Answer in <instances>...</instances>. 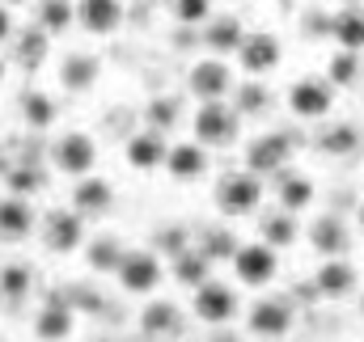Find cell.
Returning <instances> with one entry per match:
<instances>
[{
    "instance_id": "cell-1",
    "label": "cell",
    "mask_w": 364,
    "mask_h": 342,
    "mask_svg": "<svg viewBox=\"0 0 364 342\" xmlns=\"http://www.w3.org/2000/svg\"><path fill=\"white\" fill-rule=\"evenodd\" d=\"M191 131H195V144H203V148H233L237 131H242V114L229 101H199Z\"/></svg>"
},
{
    "instance_id": "cell-2",
    "label": "cell",
    "mask_w": 364,
    "mask_h": 342,
    "mask_svg": "<svg viewBox=\"0 0 364 342\" xmlns=\"http://www.w3.org/2000/svg\"><path fill=\"white\" fill-rule=\"evenodd\" d=\"M216 207H220V216H229V220H242V216H255L259 207H263V177L259 173H225L220 182H216Z\"/></svg>"
},
{
    "instance_id": "cell-3",
    "label": "cell",
    "mask_w": 364,
    "mask_h": 342,
    "mask_svg": "<svg viewBox=\"0 0 364 342\" xmlns=\"http://www.w3.org/2000/svg\"><path fill=\"white\" fill-rule=\"evenodd\" d=\"M296 136L292 131H263L259 140H250L246 148V170L259 173V177H275V173H288L292 157H296Z\"/></svg>"
},
{
    "instance_id": "cell-4",
    "label": "cell",
    "mask_w": 364,
    "mask_h": 342,
    "mask_svg": "<svg viewBox=\"0 0 364 342\" xmlns=\"http://www.w3.org/2000/svg\"><path fill=\"white\" fill-rule=\"evenodd\" d=\"M191 313H195V321H203V326H212V330H225V326L242 313V300H237V292H233L229 283L208 279L203 287L191 292Z\"/></svg>"
},
{
    "instance_id": "cell-5",
    "label": "cell",
    "mask_w": 364,
    "mask_h": 342,
    "mask_svg": "<svg viewBox=\"0 0 364 342\" xmlns=\"http://www.w3.org/2000/svg\"><path fill=\"white\" fill-rule=\"evenodd\" d=\"M292 326H296V304H292L288 296H263V300H255L250 313H246V330H250L255 338H267V342L288 338Z\"/></svg>"
},
{
    "instance_id": "cell-6",
    "label": "cell",
    "mask_w": 364,
    "mask_h": 342,
    "mask_svg": "<svg viewBox=\"0 0 364 342\" xmlns=\"http://www.w3.org/2000/svg\"><path fill=\"white\" fill-rule=\"evenodd\" d=\"M114 279H119V287L127 296H153L161 287V279H166L161 254L157 250H127V258L114 270Z\"/></svg>"
},
{
    "instance_id": "cell-7",
    "label": "cell",
    "mask_w": 364,
    "mask_h": 342,
    "mask_svg": "<svg viewBox=\"0 0 364 342\" xmlns=\"http://www.w3.org/2000/svg\"><path fill=\"white\" fill-rule=\"evenodd\" d=\"M331 106H335V85H331L326 77H301V81L288 85V110H292V118H301V123L326 118Z\"/></svg>"
},
{
    "instance_id": "cell-8",
    "label": "cell",
    "mask_w": 364,
    "mask_h": 342,
    "mask_svg": "<svg viewBox=\"0 0 364 342\" xmlns=\"http://www.w3.org/2000/svg\"><path fill=\"white\" fill-rule=\"evenodd\" d=\"M43 246L60 258L81 250L85 246V216L77 207H51L43 216Z\"/></svg>"
},
{
    "instance_id": "cell-9",
    "label": "cell",
    "mask_w": 364,
    "mask_h": 342,
    "mask_svg": "<svg viewBox=\"0 0 364 342\" xmlns=\"http://www.w3.org/2000/svg\"><path fill=\"white\" fill-rule=\"evenodd\" d=\"M51 165L68 177H90L97 165V144L85 131H64L55 144H51Z\"/></svg>"
},
{
    "instance_id": "cell-10",
    "label": "cell",
    "mask_w": 364,
    "mask_h": 342,
    "mask_svg": "<svg viewBox=\"0 0 364 342\" xmlns=\"http://www.w3.org/2000/svg\"><path fill=\"white\" fill-rule=\"evenodd\" d=\"M233 275H237L242 287H267V283H275V275H279V250L263 246V241L242 246L233 254Z\"/></svg>"
},
{
    "instance_id": "cell-11",
    "label": "cell",
    "mask_w": 364,
    "mask_h": 342,
    "mask_svg": "<svg viewBox=\"0 0 364 342\" xmlns=\"http://www.w3.org/2000/svg\"><path fill=\"white\" fill-rule=\"evenodd\" d=\"M186 89H191L199 101H225V93L233 89V68H229L220 55L199 60V64H191V72H186Z\"/></svg>"
},
{
    "instance_id": "cell-12",
    "label": "cell",
    "mask_w": 364,
    "mask_h": 342,
    "mask_svg": "<svg viewBox=\"0 0 364 342\" xmlns=\"http://www.w3.org/2000/svg\"><path fill=\"white\" fill-rule=\"evenodd\" d=\"M360 287V270L348 258H322V266L314 270V292L322 300H348Z\"/></svg>"
},
{
    "instance_id": "cell-13",
    "label": "cell",
    "mask_w": 364,
    "mask_h": 342,
    "mask_svg": "<svg viewBox=\"0 0 364 342\" xmlns=\"http://www.w3.org/2000/svg\"><path fill=\"white\" fill-rule=\"evenodd\" d=\"M237 60H242V72H250V77H267V72L279 68L284 47H279V38L267 34V30H250V34L242 38V47H237Z\"/></svg>"
},
{
    "instance_id": "cell-14",
    "label": "cell",
    "mask_w": 364,
    "mask_h": 342,
    "mask_svg": "<svg viewBox=\"0 0 364 342\" xmlns=\"http://www.w3.org/2000/svg\"><path fill=\"white\" fill-rule=\"evenodd\" d=\"M309 250L322 258H348L352 250V228L339 211H322L314 224H309Z\"/></svg>"
},
{
    "instance_id": "cell-15",
    "label": "cell",
    "mask_w": 364,
    "mask_h": 342,
    "mask_svg": "<svg viewBox=\"0 0 364 342\" xmlns=\"http://www.w3.org/2000/svg\"><path fill=\"white\" fill-rule=\"evenodd\" d=\"M123 157H127V165H132V170L153 173V170H166L170 144H166V136H161V131L144 127V131H132V136H127V144H123Z\"/></svg>"
},
{
    "instance_id": "cell-16",
    "label": "cell",
    "mask_w": 364,
    "mask_h": 342,
    "mask_svg": "<svg viewBox=\"0 0 364 342\" xmlns=\"http://www.w3.org/2000/svg\"><path fill=\"white\" fill-rule=\"evenodd\" d=\"M182 334V309L174 300H149L140 309V338L149 342H166Z\"/></svg>"
},
{
    "instance_id": "cell-17",
    "label": "cell",
    "mask_w": 364,
    "mask_h": 342,
    "mask_svg": "<svg viewBox=\"0 0 364 342\" xmlns=\"http://www.w3.org/2000/svg\"><path fill=\"white\" fill-rule=\"evenodd\" d=\"M73 330H77V313L68 300H47L34 313V338L38 342H64L73 338Z\"/></svg>"
},
{
    "instance_id": "cell-18",
    "label": "cell",
    "mask_w": 364,
    "mask_h": 342,
    "mask_svg": "<svg viewBox=\"0 0 364 342\" xmlns=\"http://www.w3.org/2000/svg\"><path fill=\"white\" fill-rule=\"evenodd\" d=\"M242 38H246V30H242V17H233V13H225V17H208V26H203V34H199V43L212 51V55H237V47H242Z\"/></svg>"
},
{
    "instance_id": "cell-19",
    "label": "cell",
    "mask_w": 364,
    "mask_h": 342,
    "mask_svg": "<svg viewBox=\"0 0 364 342\" xmlns=\"http://www.w3.org/2000/svg\"><path fill=\"white\" fill-rule=\"evenodd\" d=\"M97 77H102V60L90 51H68L60 60V85L68 93H90L97 85Z\"/></svg>"
},
{
    "instance_id": "cell-20",
    "label": "cell",
    "mask_w": 364,
    "mask_h": 342,
    "mask_svg": "<svg viewBox=\"0 0 364 342\" xmlns=\"http://www.w3.org/2000/svg\"><path fill=\"white\" fill-rule=\"evenodd\" d=\"M73 207L93 220V216H106L110 207H114V186L106 182V177H77V186H73Z\"/></svg>"
},
{
    "instance_id": "cell-21",
    "label": "cell",
    "mask_w": 364,
    "mask_h": 342,
    "mask_svg": "<svg viewBox=\"0 0 364 342\" xmlns=\"http://www.w3.org/2000/svg\"><path fill=\"white\" fill-rule=\"evenodd\" d=\"M166 173H170L174 182H199V177H208V148L195 144V140L174 144L170 157H166Z\"/></svg>"
},
{
    "instance_id": "cell-22",
    "label": "cell",
    "mask_w": 364,
    "mask_h": 342,
    "mask_svg": "<svg viewBox=\"0 0 364 342\" xmlns=\"http://www.w3.org/2000/svg\"><path fill=\"white\" fill-rule=\"evenodd\" d=\"M77 21L90 34H114L123 26V0H77Z\"/></svg>"
},
{
    "instance_id": "cell-23",
    "label": "cell",
    "mask_w": 364,
    "mask_h": 342,
    "mask_svg": "<svg viewBox=\"0 0 364 342\" xmlns=\"http://www.w3.org/2000/svg\"><path fill=\"white\" fill-rule=\"evenodd\" d=\"M34 233V207L21 194H4L0 199V241H21Z\"/></svg>"
},
{
    "instance_id": "cell-24",
    "label": "cell",
    "mask_w": 364,
    "mask_h": 342,
    "mask_svg": "<svg viewBox=\"0 0 364 342\" xmlns=\"http://www.w3.org/2000/svg\"><path fill=\"white\" fill-rule=\"evenodd\" d=\"M296 237H301V224H296L292 211L272 207V211L259 216V241H263V246H272V250H288V246H296Z\"/></svg>"
},
{
    "instance_id": "cell-25",
    "label": "cell",
    "mask_w": 364,
    "mask_h": 342,
    "mask_svg": "<svg viewBox=\"0 0 364 342\" xmlns=\"http://www.w3.org/2000/svg\"><path fill=\"white\" fill-rule=\"evenodd\" d=\"M360 127L356 123H331V127H322L318 136H314V148L322 153V157H356L360 153Z\"/></svg>"
},
{
    "instance_id": "cell-26",
    "label": "cell",
    "mask_w": 364,
    "mask_h": 342,
    "mask_svg": "<svg viewBox=\"0 0 364 342\" xmlns=\"http://www.w3.org/2000/svg\"><path fill=\"white\" fill-rule=\"evenodd\" d=\"M331 38L339 43V51H364V4L331 13Z\"/></svg>"
},
{
    "instance_id": "cell-27",
    "label": "cell",
    "mask_w": 364,
    "mask_h": 342,
    "mask_svg": "<svg viewBox=\"0 0 364 342\" xmlns=\"http://www.w3.org/2000/svg\"><path fill=\"white\" fill-rule=\"evenodd\" d=\"M275 194H279V207L284 211H292V216H301V211H309L314 207V199H318V186L305 177V173H279V186H275Z\"/></svg>"
},
{
    "instance_id": "cell-28",
    "label": "cell",
    "mask_w": 364,
    "mask_h": 342,
    "mask_svg": "<svg viewBox=\"0 0 364 342\" xmlns=\"http://www.w3.org/2000/svg\"><path fill=\"white\" fill-rule=\"evenodd\" d=\"M123 258H127V246H123V237H114V233H97V237L85 241V262H90L97 275H114Z\"/></svg>"
},
{
    "instance_id": "cell-29",
    "label": "cell",
    "mask_w": 364,
    "mask_h": 342,
    "mask_svg": "<svg viewBox=\"0 0 364 342\" xmlns=\"http://www.w3.org/2000/svg\"><path fill=\"white\" fill-rule=\"evenodd\" d=\"M195 250L216 266V262H233V254L242 250V241H237L233 228H225V224H208V228L199 233V246H195Z\"/></svg>"
},
{
    "instance_id": "cell-30",
    "label": "cell",
    "mask_w": 364,
    "mask_h": 342,
    "mask_svg": "<svg viewBox=\"0 0 364 342\" xmlns=\"http://www.w3.org/2000/svg\"><path fill=\"white\" fill-rule=\"evenodd\" d=\"M13 51H17V60H21L26 68H38V64L47 60V51H51V38H47L43 26L17 30V34H13Z\"/></svg>"
},
{
    "instance_id": "cell-31",
    "label": "cell",
    "mask_w": 364,
    "mask_h": 342,
    "mask_svg": "<svg viewBox=\"0 0 364 342\" xmlns=\"http://www.w3.org/2000/svg\"><path fill=\"white\" fill-rule=\"evenodd\" d=\"M360 77H364V60H360V51H335L331 60H326V81L335 89H352V85H360Z\"/></svg>"
},
{
    "instance_id": "cell-32",
    "label": "cell",
    "mask_w": 364,
    "mask_h": 342,
    "mask_svg": "<svg viewBox=\"0 0 364 342\" xmlns=\"http://www.w3.org/2000/svg\"><path fill=\"white\" fill-rule=\"evenodd\" d=\"M208 279H212V262L199 254L195 246H191L186 254L174 258V283H182V287H191V292H195V287H203Z\"/></svg>"
},
{
    "instance_id": "cell-33",
    "label": "cell",
    "mask_w": 364,
    "mask_h": 342,
    "mask_svg": "<svg viewBox=\"0 0 364 342\" xmlns=\"http://www.w3.org/2000/svg\"><path fill=\"white\" fill-rule=\"evenodd\" d=\"M275 93L267 85H259V77L255 81H246V85L237 89V97H233V110L242 114V118H263L267 110H272Z\"/></svg>"
},
{
    "instance_id": "cell-34",
    "label": "cell",
    "mask_w": 364,
    "mask_h": 342,
    "mask_svg": "<svg viewBox=\"0 0 364 342\" xmlns=\"http://www.w3.org/2000/svg\"><path fill=\"white\" fill-rule=\"evenodd\" d=\"M4 182H9V194L30 199V194H38V190L47 186V173H43V165H38V161H17V165H9Z\"/></svg>"
},
{
    "instance_id": "cell-35",
    "label": "cell",
    "mask_w": 364,
    "mask_h": 342,
    "mask_svg": "<svg viewBox=\"0 0 364 342\" xmlns=\"http://www.w3.org/2000/svg\"><path fill=\"white\" fill-rule=\"evenodd\" d=\"M144 118H149V127H153V131H161V136H166V131H174V127L182 123V101H178V97H170V93H157V97L144 106Z\"/></svg>"
},
{
    "instance_id": "cell-36",
    "label": "cell",
    "mask_w": 364,
    "mask_h": 342,
    "mask_svg": "<svg viewBox=\"0 0 364 342\" xmlns=\"http://www.w3.org/2000/svg\"><path fill=\"white\" fill-rule=\"evenodd\" d=\"M55 114H60V106L51 101V93H26L21 97V118L30 131H47L55 123Z\"/></svg>"
},
{
    "instance_id": "cell-37",
    "label": "cell",
    "mask_w": 364,
    "mask_h": 342,
    "mask_svg": "<svg viewBox=\"0 0 364 342\" xmlns=\"http://www.w3.org/2000/svg\"><path fill=\"white\" fill-rule=\"evenodd\" d=\"M73 0H38L34 4V26H43L47 34H64L73 26Z\"/></svg>"
},
{
    "instance_id": "cell-38",
    "label": "cell",
    "mask_w": 364,
    "mask_h": 342,
    "mask_svg": "<svg viewBox=\"0 0 364 342\" xmlns=\"http://www.w3.org/2000/svg\"><path fill=\"white\" fill-rule=\"evenodd\" d=\"M30 287H34V270L26 262H4L0 266V292H4V300H26Z\"/></svg>"
},
{
    "instance_id": "cell-39",
    "label": "cell",
    "mask_w": 364,
    "mask_h": 342,
    "mask_svg": "<svg viewBox=\"0 0 364 342\" xmlns=\"http://www.w3.org/2000/svg\"><path fill=\"white\" fill-rule=\"evenodd\" d=\"M153 246H157V254H166L170 262H174L178 254L191 250V233H186L182 224H161V228L153 233Z\"/></svg>"
},
{
    "instance_id": "cell-40",
    "label": "cell",
    "mask_w": 364,
    "mask_h": 342,
    "mask_svg": "<svg viewBox=\"0 0 364 342\" xmlns=\"http://www.w3.org/2000/svg\"><path fill=\"white\" fill-rule=\"evenodd\" d=\"M170 4V17L178 21V26H208V17H212V0H166Z\"/></svg>"
},
{
    "instance_id": "cell-41",
    "label": "cell",
    "mask_w": 364,
    "mask_h": 342,
    "mask_svg": "<svg viewBox=\"0 0 364 342\" xmlns=\"http://www.w3.org/2000/svg\"><path fill=\"white\" fill-rule=\"evenodd\" d=\"M13 34H17V21H13V13L0 4V43H13Z\"/></svg>"
},
{
    "instance_id": "cell-42",
    "label": "cell",
    "mask_w": 364,
    "mask_h": 342,
    "mask_svg": "<svg viewBox=\"0 0 364 342\" xmlns=\"http://www.w3.org/2000/svg\"><path fill=\"white\" fill-rule=\"evenodd\" d=\"M356 228H360V233H364V199H360V203H356Z\"/></svg>"
},
{
    "instance_id": "cell-43",
    "label": "cell",
    "mask_w": 364,
    "mask_h": 342,
    "mask_svg": "<svg viewBox=\"0 0 364 342\" xmlns=\"http://www.w3.org/2000/svg\"><path fill=\"white\" fill-rule=\"evenodd\" d=\"M216 342H242V338H233V334H220V338H216Z\"/></svg>"
},
{
    "instance_id": "cell-44",
    "label": "cell",
    "mask_w": 364,
    "mask_h": 342,
    "mask_svg": "<svg viewBox=\"0 0 364 342\" xmlns=\"http://www.w3.org/2000/svg\"><path fill=\"white\" fill-rule=\"evenodd\" d=\"M0 81H4V55H0Z\"/></svg>"
},
{
    "instance_id": "cell-45",
    "label": "cell",
    "mask_w": 364,
    "mask_h": 342,
    "mask_svg": "<svg viewBox=\"0 0 364 342\" xmlns=\"http://www.w3.org/2000/svg\"><path fill=\"white\" fill-rule=\"evenodd\" d=\"M0 309H4V292H0Z\"/></svg>"
},
{
    "instance_id": "cell-46",
    "label": "cell",
    "mask_w": 364,
    "mask_h": 342,
    "mask_svg": "<svg viewBox=\"0 0 364 342\" xmlns=\"http://www.w3.org/2000/svg\"><path fill=\"white\" fill-rule=\"evenodd\" d=\"M136 342H140V338H136Z\"/></svg>"
}]
</instances>
